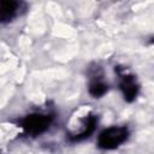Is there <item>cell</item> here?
<instances>
[{
	"label": "cell",
	"instance_id": "obj_6",
	"mask_svg": "<svg viewBox=\"0 0 154 154\" xmlns=\"http://www.w3.org/2000/svg\"><path fill=\"white\" fill-rule=\"evenodd\" d=\"M88 91L93 97H102L107 91H108V85L105 83L101 78V73H96L91 76V79L89 82Z\"/></svg>",
	"mask_w": 154,
	"mask_h": 154
},
{
	"label": "cell",
	"instance_id": "obj_1",
	"mask_svg": "<svg viewBox=\"0 0 154 154\" xmlns=\"http://www.w3.org/2000/svg\"><path fill=\"white\" fill-rule=\"evenodd\" d=\"M53 119L54 116L51 112H34L19 119L17 124L24 135L36 137L49 129Z\"/></svg>",
	"mask_w": 154,
	"mask_h": 154
},
{
	"label": "cell",
	"instance_id": "obj_3",
	"mask_svg": "<svg viewBox=\"0 0 154 154\" xmlns=\"http://www.w3.org/2000/svg\"><path fill=\"white\" fill-rule=\"evenodd\" d=\"M114 71L118 75L119 89L123 94L124 100L128 101V102L135 101V99L137 97L138 91H140V85L136 81V77L132 73H130L126 70V67H123V66L114 67Z\"/></svg>",
	"mask_w": 154,
	"mask_h": 154
},
{
	"label": "cell",
	"instance_id": "obj_4",
	"mask_svg": "<svg viewBox=\"0 0 154 154\" xmlns=\"http://www.w3.org/2000/svg\"><path fill=\"white\" fill-rule=\"evenodd\" d=\"M78 130L69 134V140L71 142H78L84 138H88L96 129L97 125V117L90 112L83 113L82 116L78 117Z\"/></svg>",
	"mask_w": 154,
	"mask_h": 154
},
{
	"label": "cell",
	"instance_id": "obj_5",
	"mask_svg": "<svg viewBox=\"0 0 154 154\" xmlns=\"http://www.w3.org/2000/svg\"><path fill=\"white\" fill-rule=\"evenodd\" d=\"M26 5L23 1L14 0H2L0 4V22L2 24L10 23L24 13Z\"/></svg>",
	"mask_w": 154,
	"mask_h": 154
},
{
	"label": "cell",
	"instance_id": "obj_2",
	"mask_svg": "<svg viewBox=\"0 0 154 154\" xmlns=\"http://www.w3.org/2000/svg\"><path fill=\"white\" fill-rule=\"evenodd\" d=\"M128 126H109L102 130L97 137V146L101 149L111 150L122 146L129 138Z\"/></svg>",
	"mask_w": 154,
	"mask_h": 154
}]
</instances>
